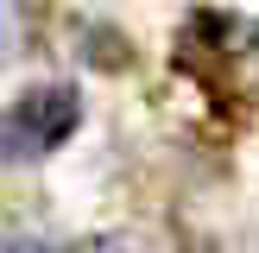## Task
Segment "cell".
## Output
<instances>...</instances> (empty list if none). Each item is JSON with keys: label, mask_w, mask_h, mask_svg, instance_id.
<instances>
[{"label": "cell", "mask_w": 259, "mask_h": 253, "mask_svg": "<svg viewBox=\"0 0 259 253\" xmlns=\"http://www.w3.org/2000/svg\"><path fill=\"white\" fill-rule=\"evenodd\" d=\"M82 126V95L70 82H38L19 101L0 108V158L7 164H38Z\"/></svg>", "instance_id": "cell-1"}, {"label": "cell", "mask_w": 259, "mask_h": 253, "mask_svg": "<svg viewBox=\"0 0 259 253\" xmlns=\"http://www.w3.org/2000/svg\"><path fill=\"white\" fill-rule=\"evenodd\" d=\"M45 25V0H0V63H13Z\"/></svg>", "instance_id": "cell-2"}]
</instances>
